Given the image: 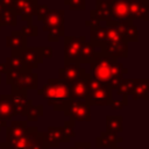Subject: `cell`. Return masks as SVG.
Here are the masks:
<instances>
[{
	"label": "cell",
	"instance_id": "44",
	"mask_svg": "<svg viewBox=\"0 0 149 149\" xmlns=\"http://www.w3.org/2000/svg\"><path fill=\"white\" fill-rule=\"evenodd\" d=\"M3 149H13V148H12L9 144H7V143L5 142V144H3Z\"/></svg>",
	"mask_w": 149,
	"mask_h": 149
},
{
	"label": "cell",
	"instance_id": "41",
	"mask_svg": "<svg viewBox=\"0 0 149 149\" xmlns=\"http://www.w3.org/2000/svg\"><path fill=\"white\" fill-rule=\"evenodd\" d=\"M0 3L3 9H13L14 0H0Z\"/></svg>",
	"mask_w": 149,
	"mask_h": 149
},
{
	"label": "cell",
	"instance_id": "12",
	"mask_svg": "<svg viewBox=\"0 0 149 149\" xmlns=\"http://www.w3.org/2000/svg\"><path fill=\"white\" fill-rule=\"evenodd\" d=\"M20 58L28 71L37 69L38 65L43 63L42 47H27L26 50L20 55Z\"/></svg>",
	"mask_w": 149,
	"mask_h": 149
},
{
	"label": "cell",
	"instance_id": "47",
	"mask_svg": "<svg viewBox=\"0 0 149 149\" xmlns=\"http://www.w3.org/2000/svg\"><path fill=\"white\" fill-rule=\"evenodd\" d=\"M2 10H3V8H2V6H1V3H0V14L2 13Z\"/></svg>",
	"mask_w": 149,
	"mask_h": 149
},
{
	"label": "cell",
	"instance_id": "31",
	"mask_svg": "<svg viewBox=\"0 0 149 149\" xmlns=\"http://www.w3.org/2000/svg\"><path fill=\"white\" fill-rule=\"evenodd\" d=\"M17 15L13 9H3L0 14V23L1 26H12L15 27L17 24Z\"/></svg>",
	"mask_w": 149,
	"mask_h": 149
},
{
	"label": "cell",
	"instance_id": "3",
	"mask_svg": "<svg viewBox=\"0 0 149 149\" xmlns=\"http://www.w3.org/2000/svg\"><path fill=\"white\" fill-rule=\"evenodd\" d=\"M42 136L48 148H58L61 143H69L70 139L76 136L74 122L69 120L61 127L49 126L45 132H42Z\"/></svg>",
	"mask_w": 149,
	"mask_h": 149
},
{
	"label": "cell",
	"instance_id": "48",
	"mask_svg": "<svg viewBox=\"0 0 149 149\" xmlns=\"http://www.w3.org/2000/svg\"><path fill=\"white\" fill-rule=\"evenodd\" d=\"M114 149H122V148H121V147H119V146H118V147H116V148H114Z\"/></svg>",
	"mask_w": 149,
	"mask_h": 149
},
{
	"label": "cell",
	"instance_id": "14",
	"mask_svg": "<svg viewBox=\"0 0 149 149\" xmlns=\"http://www.w3.org/2000/svg\"><path fill=\"white\" fill-rule=\"evenodd\" d=\"M6 47L10 49L12 56H20L27 48V37L20 30H13L6 37Z\"/></svg>",
	"mask_w": 149,
	"mask_h": 149
},
{
	"label": "cell",
	"instance_id": "22",
	"mask_svg": "<svg viewBox=\"0 0 149 149\" xmlns=\"http://www.w3.org/2000/svg\"><path fill=\"white\" fill-rule=\"evenodd\" d=\"M15 115H16L15 107L12 101L10 94H1L0 95V120L8 121Z\"/></svg>",
	"mask_w": 149,
	"mask_h": 149
},
{
	"label": "cell",
	"instance_id": "37",
	"mask_svg": "<svg viewBox=\"0 0 149 149\" xmlns=\"http://www.w3.org/2000/svg\"><path fill=\"white\" fill-rule=\"evenodd\" d=\"M49 12V7L47 5H38L37 6V9H36V17L38 21H43V19L45 17V15L48 14Z\"/></svg>",
	"mask_w": 149,
	"mask_h": 149
},
{
	"label": "cell",
	"instance_id": "1",
	"mask_svg": "<svg viewBox=\"0 0 149 149\" xmlns=\"http://www.w3.org/2000/svg\"><path fill=\"white\" fill-rule=\"evenodd\" d=\"M37 94L47 100L48 105L55 111H64L69 101L72 100L70 85L58 78H49L44 86L37 90Z\"/></svg>",
	"mask_w": 149,
	"mask_h": 149
},
{
	"label": "cell",
	"instance_id": "15",
	"mask_svg": "<svg viewBox=\"0 0 149 149\" xmlns=\"http://www.w3.org/2000/svg\"><path fill=\"white\" fill-rule=\"evenodd\" d=\"M12 101L15 107V114L16 115H23L26 116L29 108L33 106V100L28 98L26 91H16L10 93Z\"/></svg>",
	"mask_w": 149,
	"mask_h": 149
},
{
	"label": "cell",
	"instance_id": "46",
	"mask_svg": "<svg viewBox=\"0 0 149 149\" xmlns=\"http://www.w3.org/2000/svg\"><path fill=\"white\" fill-rule=\"evenodd\" d=\"M3 144L5 142H0V149H3Z\"/></svg>",
	"mask_w": 149,
	"mask_h": 149
},
{
	"label": "cell",
	"instance_id": "10",
	"mask_svg": "<svg viewBox=\"0 0 149 149\" xmlns=\"http://www.w3.org/2000/svg\"><path fill=\"white\" fill-rule=\"evenodd\" d=\"M129 9V0H118L111 3V19L108 22H133Z\"/></svg>",
	"mask_w": 149,
	"mask_h": 149
},
{
	"label": "cell",
	"instance_id": "45",
	"mask_svg": "<svg viewBox=\"0 0 149 149\" xmlns=\"http://www.w3.org/2000/svg\"><path fill=\"white\" fill-rule=\"evenodd\" d=\"M101 1H105V2H109V3H112V2H114V1H118V0H101Z\"/></svg>",
	"mask_w": 149,
	"mask_h": 149
},
{
	"label": "cell",
	"instance_id": "38",
	"mask_svg": "<svg viewBox=\"0 0 149 149\" xmlns=\"http://www.w3.org/2000/svg\"><path fill=\"white\" fill-rule=\"evenodd\" d=\"M70 149H91L90 142H76L74 146H72Z\"/></svg>",
	"mask_w": 149,
	"mask_h": 149
},
{
	"label": "cell",
	"instance_id": "16",
	"mask_svg": "<svg viewBox=\"0 0 149 149\" xmlns=\"http://www.w3.org/2000/svg\"><path fill=\"white\" fill-rule=\"evenodd\" d=\"M28 128L27 121H12L9 126H6V143L9 144L21 139Z\"/></svg>",
	"mask_w": 149,
	"mask_h": 149
},
{
	"label": "cell",
	"instance_id": "49",
	"mask_svg": "<svg viewBox=\"0 0 149 149\" xmlns=\"http://www.w3.org/2000/svg\"><path fill=\"white\" fill-rule=\"evenodd\" d=\"M1 29H2V26H1V23H0V31H1Z\"/></svg>",
	"mask_w": 149,
	"mask_h": 149
},
{
	"label": "cell",
	"instance_id": "25",
	"mask_svg": "<svg viewBox=\"0 0 149 149\" xmlns=\"http://www.w3.org/2000/svg\"><path fill=\"white\" fill-rule=\"evenodd\" d=\"M135 84H136V78H123L119 87L116 88V93L122 97V101L126 106L128 105V97L132 95Z\"/></svg>",
	"mask_w": 149,
	"mask_h": 149
},
{
	"label": "cell",
	"instance_id": "26",
	"mask_svg": "<svg viewBox=\"0 0 149 149\" xmlns=\"http://www.w3.org/2000/svg\"><path fill=\"white\" fill-rule=\"evenodd\" d=\"M88 77H90V74H87L85 78H81L70 85V92H71L72 99H77V100L83 99L84 100V98L87 93V78Z\"/></svg>",
	"mask_w": 149,
	"mask_h": 149
},
{
	"label": "cell",
	"instance_id": "40",
	"mask_svg": "<svg viewBox=\"0 0 149 149\" xmlns=\"http://www.w3.org/2000/svg\"><path fill=\"white\" fill-rule=\"evenodd\" d=\"M109 106H111L113 109H122L126 105L123 104L122 100H112L111 104H109Z\"/></svg>",
	"mask_w": 149,
	"mask_h": 149
},
{
	"label": "cell",
	"instance_id": "35",
	"mask_svg": "<svg viewBox=\"0 0 149 149\" xmlns=\"http://www.w3.org/2000/svg\"><path fill=\"white\" fill-rule=\"evenodd\" d=\"M63 2L70 10H85L86 8V0H63Z\"/></svg>",
	"mask_w": 149,
	"mask_h": 149
},
{
	"label": "cell",
	"instance_id": "18",
	"mask_svg": "<svg viewBox=\"0 0 149 149\" xmlns=\"http://www.w3.org/2000/svg\"><path fill=\"white\" fill-rule=\"evenodd\" d=\"M111 19V3L101 0H95V8L90 12V20L100 23L108 22Z\"/></svg>",
	"mask_w": 149,
	"mask_h": 149
},
{
	"label": "cell",
	"instance_id": "33",
	"mask_svg": "<svg viewBox=\"0 0 149 149\" xmlns=\"http://www.w3.org/2000/svg\"><path fill=\"white\" fill-rule=\"evenodd\" d=\"M42 115H43V105H33L26 115L27 122H35Z\"/></svg>",
	"mask_w": 149,
	"mask_h": 149
},
{
	"label": "cell",
	"instance_id": "2",
	"mask_svg": "<svg viewBox=\"0 0 149 149\" xmlns=\"http://www.w3.org/2000/svg\"><path fill=\"white\" fill-rule=\"evenodd\" d=\"M118 62L116 58L105 56L100 51L94 54V58L90 63V77L98 80L101 84L108 85L111 77H112V71H113V65Z\"/></svg>",
	"mask_w": 149,
	"mask_h": 149
},
{
	"label": "cell",
	"instance_id": "21",
	"mask_svg": "<svg viewBox=\"0 0 149 149\" xmlns=\"http://www.w3.org/2000/svg\"><path fill=\"white\" fill-rule=\"evenodd\" d=\"M38 132L40 130L37 129V127H28L26 134L21 139L16 140V141H14L12 143H9V146L13 149H29L31 147V144H33L36 135L38 134Z\"/></svg>",
	"mask_w": 149,
	"mask_h": 149
},
{
	"label": "cell",
	"instance_id": "13",
	"mask_svg": "<svg viewBox=\"0 0 149 149\" xmlns=\"http://www.w3.org/2000/svg\"><path fill=\"white\" fill-rule=\"evenodd\" d=\"M100 52L105 56L114 58H127L128 57V43L125 41L118 42H105L100 47Z\"/></svg>",
	"mask_w": 149,
	"mask_h": 149
},
{
	"label": "cell",
	"instance_id": "29",
	"mask_svg": "<svg viewBox=\"0 0 149 149\" xmlns=\"http://www.w3.org/2000/svg\"><path fill=\"white\" fill-rule=\"evenodd\" d=\"M94 47L92 45L91 42H84L83 45H81V49H80V54H79V61L78 63L81 65V64H90L92 62V59L94 58Z\"/></svg>",
	"mask_w": 149,
	"mask_h": 149
},
{
	"label": "cell",
	"instance_id": "24",
	"mask_svg": "<svg viewBox=\"0 0 149 149\" xmlns=\"http://www.w3.org/2000/svg\"><path fill=\"white\" fill-rule=\"evenodd\" d=\"M132 97L134 100H139V99L148 100L149 99V79L147 78L136 79V84L132 92Z\"/></svg>",
	"mask_w": 149,
	"mask_h": 149
},
{
	"label": "cell",
	"instance_id": "11",
	"mask_svg": "<svg viewBox=\"0 0 149 149\" xmlns=\"http://www.w3.org/2000/svg\"><path fill=\"white\" fill-rule=\"evenodd\" d=\"M38 5V0H14L13 10L17 16L21 17L22 21H29L36 15Z\"/></svg>",
	"mask_w": 149,
	"mask_h": 149
},
{
	"label": "cell",
	"instance_id": "30",
	"mask_svg": "<svg viewBox=\"0 0 149 149\" xmlns=\"http://www.w3.org/2000/svg\"><path fill=\"white\" fill-rule=\"evenodd\" d=\"M5 66H6V72L8 70L10 71H17V72H24L28 71L22 62V59L20 58V56H9L6 58V61L3 62Z\"/></svg>",
	"mask_w": 149,
	"mask_h": 149
},
{
	"label": "cell",
	"instance_id": "20",
	"mask_svg": "<svg viewBox=\"0 0 149 149\" xmlns=\"http://www.w3.org/2000/svg\"><path fill=\"white\" fill-rule=\"evenodd\" d=\"M122 136L111 134L108 132H101V134L95 139V147L97 148H108L114 149L118 147L119 143H122Z\"/></svg>",
	"mask_w": 149,
	"mask_h": 149
},
{
	"label": "cell",
	"instance_id": "36",
	"mask_svg": "<svg viewBox=\"0 0 149 149\" xmlns=\"http://www.w3.org/2000/svg\"><path fill=\"white\" fill-rule=\"evenodd\" d=\"M29 149H49L45 143H44V140H43V136H42V132H38V134L36 135L31 147Z\"/></svg>",
	"mask_w": 149,
	"mask_h": 149
},
{
	"label": "cell",
	"instance_id": "9",
	"mask_svg": "<svg viewBox=\"0 0 149 149\" xmlns=\"http://www.w3.org/2000/svg\"><path fill=\"white\" fill-rule=\"evenodd\" d=\"M38 86V76L33 71H24L17 74V77L12 81V92L16 91H28L36 90Z\"/></svg>",
	"mask_w": 149,
	"mask_h": 149
},
{
	"label": "cell",
	"instance_id": "23",
	"mask_svg": "<svg viewBox=\"0 0 149 149\" xmlns=\"http://www.w3.org/2000/svg\"><path fill=\"white\" fill-rule=\"evenodd\" d=\"M128 73V69L123 66L122 63H120L119 61L113 65V71H112V77H111V80L108 83V87L113 91V90H116L120 85V83L122 81L123 79V76Z\"/></svg>",
	"mask_w": 149,
	"mask_h": 149
},
{
	"label": "cell",
	"instance_id": "6",
	"mask_svg": "<svg viewBox=\"0 0 149 149\" xmlns=\"http://www.w3.org/2000/svg\"><path fill=\"white\" fill-rule=\"evenodd\" d=\"M113 100V91L105 84H100L93 90H88L84 101L91 106H109Z\"/></svg>",
	"mask_w": 149,
	"mask_h": 149
},
{
	"label": "cell",
	"instance_id": "27",
	"mask_svg": "<svg viewBox=\"0 0 149 149\" xmlns=\"http://www.w3.org/2000/svg\"><path fill=\"white\" fill-rule=\"evenodd\" d=\"M123 130V118L121 115H107L106 116V132L119 135Z\"/></svg>",
	"mask_w": 149,
	"mask_h": 149
},
{
	"label": "cell",
	"instance_id": "50",
	"mask_svg": "<svg viewBox=\"0 0 149 149\" xmlns=\"http://www.w3.org/2000/svg\"><path fill=\"white\" fill-rule=\"evenodd\" d=\"M0 83H1V73H0Z\"/></svg>",
	"mask_w": 149,
	"mask_h": 149
},
{
	"label": "cell",
	"instance_id": "39",
	"mask_svg": "<svg viewBox=\"0 0 149 149\" xmlns=\"http://www.w3.org/2000/svg\"><path fill=\"white\" fill-rule=\"evenodd\" d=\"M52 48L51 47H42V56H43V59L44 58H51L52 57Z\"/></svg>",
	"mask_w": 149,
	"mask_h": 149
},
{
	"label": "cell",
	"instance_id": "34",
	"mask_svg": "<svg viewBox=\"0 0 149 149\" xmlns=\"http://www.w3.org/2000/svg\"><path fill=\"white\" fill-rule=\"evenodd\" d=\"M27 23H24L21 28V33L26 36V37H31V36H37L38 35V29L36 26L33 24V20L26 21Z\"/></svg>",
	"mask_w": 149,
	"mask_h": 149
},
{
	"label": "cell",
	"instance_id": "42",
	"mask_svg": "<svg viewBox=\"0 0 149 149\" xmlns=\"http://www.w3.org/2000/svg\"><path fill=\"white\" fill-rule=\"evenodd\" d=\"M0 73L1 74H5L6 73V66L3 63H0Z\"/></svg>",
	"mask_w": 149,
	"mask_h": 149
},
{
	"label": "cell",
	"instance_id": "28",
	"mask_svg": "<svg viewBox=\"0 0 149 149\" xmlns=\"http://www.w3.org/2000/svg\"><path fill=\"white\" fill-rule=\"evenodd\" d=\"M90 38L93 47H100L106 42V27L99 24L90 28Z\"/></svg>",
	"mask_w": 149,
	"mask_h": 149
},
{
	"label": "cell",
	"instance_id": "17",
	"mask_svg": "<svg viewBox=\"0 0 149 149\" xmlns=\"http://www.w3.org/2000/svg\"><path fill=\"white\" fill-rule=\"evenodd\" d=\"M106 23L115 26L119 29V31L122 36V41H125L126 43L139 41V30H137L136 26L133 22H120V23L106 22Z\"/></svg>",
	"mask_w": 149,
	"mask_h": 149
},
{
	"label": "cell",
	"instance_id": "43",
	"mask_svg": "<svg viewBox=\"0 0 149 149\" xmlns=\"http://www.w3.org/2000/svg\"><path fill=\"white\" fill-rule=\"evenodd\" d=\"M2 127H6V121L0 120V130H1V128H2Z\"/></svg>",
	"mask_w": 149,
	"mask_h": 149
},
{
	"label": "cell",
	"instance_id": "32",
	"mask_svg": "<svg viewBox=\"0 0 149 149\" xmlns=\"http://www.w3.org/2000/svg\"><path fill=\"white\" fill-rule=\"evenodd\" d=\"M106 42H118L122 41V36L119 31V29L113 24L106 23Z\"/></svg>",
	"mask_w": 149,
	"mask_h": 149
},
{
	"label": "cell",
	"instance_id": "19",
	"mask_svg": "<svg viewBox=\"0 0 149 149\" xmlns=\"http://www.w3.org/2000/svg\"><path fill=\"white\" fill-rule=\"evenodd\" d=\"M129 9L133 20H149V0H129Z\"/></svg>",
	"mask_w": 149,
	"mask_h": 149
},
{
	"label": "cell",
	"instance_id": "7",
	"mask_svg": "<svg viewBox=\"0 0 149 149\" xmlns=\"http://www.w3.org/2000/svg\"><path fill=\"white\" fill-rule=\"evenodd\" d=\"M86 42L85 36H64V63H78L83 43ZM79 64V63H78Z\"/></svg>",
	"mask_w": 149,
	"mask_h": 149
},
{
	"label": "cell",
	"instance_id": "4",
	"mask_svg": "<svg viewBox=\"0 0 149 149\" xmlns=\"http://www.w3.org/2000/svg\"><path fill=\"white\" fill-rule=\"evenodd\" d=\"M43 31L48 33L49 42H58L61 37H64V23L65 13L59 9H49L48 14L43 19Z\"/></svg>",
	"mask_w": 149,
	"mask_h": 149
},
{
	"label": "cell",
	"instance_id": "5",
	"mask_svg": "<svg viewBox=\"0 0 149 149\" xmlns=\"http://www.w3.org/2000/svg\"><path fill=\"white\" fill-rule=\"evenodd\" d=\"M71 121L76 122H90L91 121V107L84 100L72 99L63 111Z\"/></svg>",
	"mask_w": 149,
	"mask_h": 149
},
{
	"label": "cell",
	"instance_id": "8",
	"mask_svg": "<svg viewBox=\"0 0 149 149\" xmlns=\"http://www.w3.org/2000/svg\"><path fill=\"white\" fill-rule=\"evenodd\" d=\"M87 76L85 68L80 66L78 63H69L58 70V79L68 85L76 83L77 80L85 78Z\"/></svg>",
	"mask_w": 149,
	"mask_h": 149
}]
</instances>
